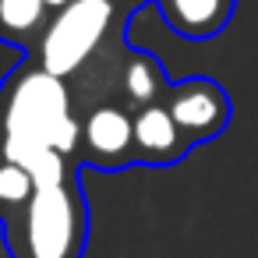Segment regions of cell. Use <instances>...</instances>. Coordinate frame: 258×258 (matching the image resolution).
I'll return each instance as SVG.
<instances>
[{
  "label": "cell",
  "mask_w": 258,
  "mask_h": 258,
  "mask_svg": "<svg viewBox=\"0 0 258 258\" xmlns=\"http://www.w3.org/2000/svg\"><path fill=\"white\" fill-rule=\"evenodd\" d=\"M75 159L96 170H120L135 163V110L120 103H96L78 117Z\"/></svg>",
  "instance_id": "obj_4"
},
{
  "label": "cell",
  "mask_w": 258,
  "mask_h": 258,
  "mask_svg": "<svg viewBox=\"0 0 258 258\" xmlns=\"http://www.w3.org/2000/svg\"><path fill=\"white\" fill-rule=\"evenodd\" d=\"M78 113L64 78L36 60L18 64L0 85V156L32 170L46 152L75 156Z\"/></svg>",
  "instance_id": "obj_1"
},
{
  "label": "cell",
  "mask_w": 258,
  "mask_h": 258,
  "mask_svg": "<svg viewBox=\"0 0 258 258\" xmlns=\"http://www.w3.org/2000/svg\"><path fill=\"white\" fill-rule=\"evenodd\" d=\"M233 4L237 0H156L163 22L180 39H195V43L219 36L233 15Z\"/></svg>",
  "instance_id": "obj_7"
},
{
  "label": "cell",
  "mask_w": 258,
  "mask_h": 258,
  "mask_svg": "<svg viewBox=\"0 0 258 258\" xmlns=\"http://www.w3.org/2000/svg\"><path fill=\"white\" fill-rule=\"evenodd\" d=\"M113 4H117V8H142L145 0H113Z\"/></svg>",
  "instance_id": "obj_11"
},
{
  "label": "cell",
  "mask_w": 258,
  "mask_h": 258,
  "mask_svg": "<svg viewBox=\"0 0 258 258\" xmlns=\"http://www.w3.org/2000/svg\"><path fill=\"white\" fill-rule=\"evenodd\" d=\"M43 4H46V8H50V11H60V8H64V4H71V0H43Z\"/></svg>",
  "instance_id": "obj_12"
},
{
  "label": "cell",
  "mask_w": 258,
  "mask_h": 258,
  "mask_svg": "<svg viewBox=\"0 0 258 258\" xmlns=\"http://www.w3.org/2000/svg\"><path fill=\"white\" fill-rule=\"evenodd\" d=\"M117 82H120V96L131 110H142V106H152V103H163L170 82L159 68V60L145 50H135L120 60L117 68Z\"/></svg>",
  "instance_id": "obj_8"
},
{
  "label": "cell",
  "mask_w": 258,
  "mask_h": 258,
  "mask_svg": "<svg viewBox=\"0 0 258 258\" xmlns=\"http://www.w3.org/2000/svg\"><path fill=\"white\" fill-rule=\"evenodd\" d=\"M163 106L170 110L173 124L184 131V138L191 145H202V142L223 135V127L233 117L226 89L212 78H202V75L173 82L163 96Z\"/></svg>",
  "instance_id": "obj_5"
},
{
  "label": "cell",
  "mask_w": 258,
  "mask_h": 258,
  "mask_svg": "<svg viewBox=\"0 0 258 258\" xmlns=\"http://www.w3.org/2000/svg\"><path fill=\"white\" fill-rule=\"evenodd\" d=\"M191 152V142L173 124L163 103L135 110V163L145 166H173Z\"/></svg>",
  "instance_id": "obj_6"
},
{
  "label": "cell",
  "mask_w": 258,
  "mask_h": 258,
  "mask_svg": "<svg viewBox=\"0 0 258 258\" xmlns=\"http://www.w3.org/2000/svg\"><path fill=\"white\" fill-rule=\"evenodd\" d=\"M50 15L43 0H0V43L32 53Z\"/></svg>",
  "instance_id": "obj_9"
},
{
  "label": "cell",
  "mask_w": 258,
  "mask_h": 258,
  "mask_svg": "<svg viewBox=\"0 0 258 258\" xmlns=\"http://www.w3.org/2000/svg\"><path fill=\"white\" fill-rule=\"evenodd\" d=\"M113 29H117L113 0H71V4H64L60 11L50 15V22L32 50V60L43 71L68 82L75 75H85V68L106 46Z\"/></svg>",
  "instance_id": "obj_3"
},
{
  "label": "cell",
  "mask_w": 258,
  "mask_h": 258,
  "mask_svg": "<svg viewBox=\"0 0 258 258\" xmlns=\"http://www.w3.org/2000/svg\"><path fill=\"white\" fill-rule=\"evenodd\" d=\"M11 258H82L89 244V205L82 177L36 184L32 198L4 219Z\"/></svg>",
  "instance_id": "obj_2"
},
{
  "label": "cell",
  "mask_w": 258,
  "mask_h": 258,
  "mask_svg": "<svg viewBox=\"0 0 258 258\" xmlns=\"http://www.w3.org/2000/svg\"><path fill=\"white\" fill-rule=\"evenodd\" d=\"M32 191H36L32 173L25 166H18V163H11V159L0 156V223L11 219L32 198Z\"/></svg>",
  "instance_id": "obj_10"
}]
</instances>
